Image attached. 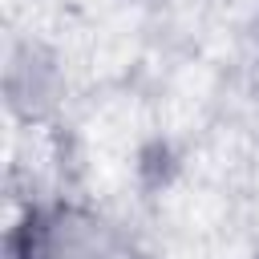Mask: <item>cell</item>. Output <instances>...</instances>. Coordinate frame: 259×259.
<instances>
[{
	"label": "cell",
	"instance_id": "obj_1",
	"mask_svg": "<svg viewBox=\"0 0 259 259\" xmlns=\"http://www.w3.org/2000/svg\"><path fill=\"white\" fill-rule=\"evenodd\" d=\"M8 259H138L130 235L77 198L28 202L8 231Z\"/></svg>",
	"mask_w": 259,
	"mask_h": 259
},
{
	"label": "cell",
	"instance_id": "obj_2",
	"mask_svg": "<svg viewBox=\"0 0 259 259\" xmlns=\"http://www.w3.org/2000/svg\"><path fill=\"white\" fill-rule=\"evenodd\" d=\"M0 93L4 109L16 125H45L57 117L69 93L65 61L61 53L40 36H12L4 45V69H0Z\"/></svg>",
	"mask_w": 259,
	"mask_h": 259
}]
</instances>
